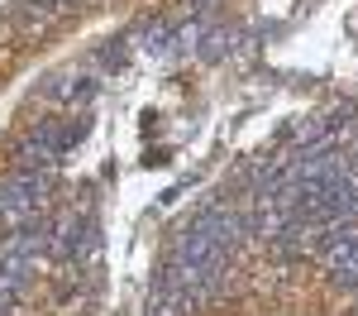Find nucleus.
I'll list each match as a JSON object with an SVG mask.
<instances>
[{
  "mask_svg": "<svg viewBox=\"0 0 358 316\" xmlns=\"http://www.w3.org/2000/svg\"><path fill=\"white\" fill-rule=\"evenodd\" d=\"M43 192H48V177H38V172H29V168H20L15 177H5V182H0V221H10V226L34 221Z\"/></svg>",
  "mask_w": 358,
  "mask_h": 316,
  "instance_id": "nucleus-1",
  "label": "nucleus"
},
{
  "mask_svg": "<svg viewBox=\"0 0 358 316\" xmlns=\"http://www.w3.org/2000/svg\"><path fill=\"white\" fill-rule=\"evenodd\" d=\"M0 316H5V312H0Z\"/></svg>",
  "mask_w": 358,
  "mask_h": 316,
  "instance_id": "nucleus-8",
  "label": "nucleus"
},
{
  "mask_svg": "<svg viewBox=\"0 0 358 316\" xmlns=\"http://www.w3.org/2000/svg\"><path fill=\"white\" fill-rule=\"evenodd\" d=\"M20 287H24V278H20L15 268H5V263H0V312H10V302L20 297Z\"/></svg>",
  "mask_w": 358,
  "mask_h": 316,
  "instance_id": "nucleus-7",
  "label": "nucleus"
},
{
  "mask_svg": "<svg viewBox=\"0 0 358 316\" xmlns=\"http://www.w3.org/2000/svg\"><path fill=\"white\" fill-rule=\"evenodd\" d=\"M62 149H67V135L57 130V125H38L34 135H24V144L15 149V158H20V168H53L57 158H62Z\"/></svg>",
  "mask_w": 358,
  "mask_h": 316,
  "instance_id": "nucleus-2",
  "label": "nucleus"
},
{
  "mask_svg": "<svg viewBox=\"0 0 358 316\" xmlns=\"http://www.w3.org/2000/svg\"><path fill=\"white\" fill-rule=\"evenodd\" d=\"M229 43H234V34H229V29H215V34L201 39V57H206V62H220V57L229 53Z\"/></svg>",
  "mask_w": 358,
  "mask_h": 316,
  "instance_id": "nucleus-6",
  "label": "nucleus"
},
{
  "mask_svg": "<svg viewBox=\"0 0 358 316\" xmlns=\"http://www.w3.org/2000/svg\"><path fill=\"white\" fill-rule=\"evenodd\" d=\"M91 245H96V240H91V226L77 221V216H62L57 230H48V254H57V259H77V254H86Z\"/></svg>",
  "mask_w": 358,
  "mask_h": 316,
  "instance_id": "nucleus-4",
  "label": "nucleus"
},
{
  "mask_svg": "<svg viewBox=\"0 0 358 316\" xmlns=\"http://www.w3.org/2000/svg\"><path fill=\"white\" fill-rule=\"evenodd\" d=\"M192 226L201 230L206 240H215L224 254H229V249L239 245V235H244V221H239V211H229V206H206V211L196 216Z\"/></svg>",
  "mask_w": 358,
  "mask_h": 316,
  "instance_id": "nucleus-3",
  "label": "nucleus"
},
{
  "mask_svg": "<svg viewBox=\"0 0 358 316\" xmlns=\"http://www.w3.org/2000/svg\"><path fill=\"white\" fill-rule=\"evenodd\" d=\"M187 312H192V297L158 278V283H153V292H148V316H187Z\"/></svg>",
  "mask_w": 358,
  "mask_h": 316,
  "instance_id": "nucleus-5",
  "label": "nucleus"
}]
</instances>
